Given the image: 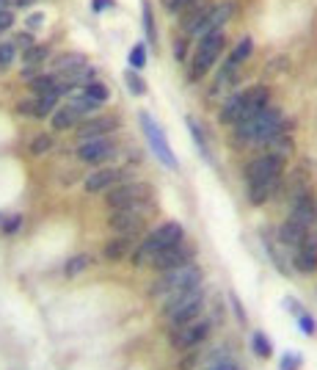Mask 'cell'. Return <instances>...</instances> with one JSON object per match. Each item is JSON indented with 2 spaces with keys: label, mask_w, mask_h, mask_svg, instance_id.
<instances>
[{
  "label": "cell",
  "mask_w": 317,
  "mask_h": 370,
  "mask_svg": "<svg viewBox=\"0 0 317 370\" xmlns=\"http://www.w3.org/2000/svg\"><path fill=\"white\" fill-rule=\"evenodd\" d=\"M290 130V122L284 119V111L276 108V105H268L265 111H260L257 116L240 122L232 128V141L234 146H265L273 136Z\"/></svg>",
  "instance_id": "obj_1"
},
{
  "label": "cell",
  "mask_w": 317,
  "mask_h": 370,
  "mask_svg": "<svg viewBox=\"0 0 317 370\" xmlns=\"http://www.w3.org/2000/svg\"><path fill=\"white\" fill-rule=\"evenodd\" d=\"M271 105V89L268 86H248V89H240V92H232L224 100L221 111H218V122L221 125H240L251 116H257L260 111H265Z\"/></svg>",
  "instance_id": "obj_2"
},
{
  "label": "cell",
  "mask_w": 317,
  "mask_h": 370,
  "mask_svg": "<svg viewBox=\"0 0 317 370\" xmlns=\"http://www.w3.org/2000/svg\"><path fill=\"white\" fill-rule=\"evenodd\" d=\"M182 240H185V227H182L180 221H163L160 227L146 232V238L133 249L130 260H133V266H138V268H149L152 260H155L160 252L177 246Z\"/></svg>",
  "instance_id": "obj_3"
},
{
  "label": "cell",
  "mask_w": 317,
  "mask_h": 370,
  "mask_svg": "<svg viewBox=\"0 0 317 370\" xmlns=\"http://www.w3.org/2000/svg\"><path fill=\"white\" fill-rule=\"evenodd\" d=\"M204 304H207V293L204 287H193V290H185V293H177L171 299L163 301V313H166V324H169V331L180 329L185 324H193L202 318L204 313Z\"/></svg>",
  "instance_id": "obj_4"
},
{
  "label": "cell",
  "mask_w": 317,
  "mask_h": 370,
  "mask_svg": "<svg viewBox=\"0 0 317 370\" xmlns=\"http://www.w3.org/2000/svg\"><path fill=\"white\" fill-rule=\"evenodd\" d=\"M202 277H204V274H202V268H199L196 263L182 266V268H171V271H163V274H157V279L152 282L149 296L166 301V299H171V296H177V293H185V290L199 287V285H202Z\"/></svg>",
  "instance_id": "obj_5"
},
{
  "label": "cell",
  "mask_w": 317,
  "mask_h": 370,
  "mask_svg": "<svg viewBox=\"0 0 317 370\" xmlns=\"http://www.w3.org/2000/svg\"><path fill=\"white\" fill-rule=\"evenodd\" d=\"M105 205L111 210H152V185L125 180L105 193Z\"/></svg>",
  "instance_id": "obj_6"
},
{
  "label": "cell",
  "mask_w": 317,
  "mask_h": 370,
  "mask_svg": "<svg viewBox=\"0 0 317 370\" xmlns=\"http://www.w3.org/2000/svg\"><path fill=\"white\" fill-rule=\"evenodd\" d=\"M224 47H227V31H213V34L202 36L196 53H193L190 69H188V81H190V83H199V81L213 69V64L221 58Z\"/></svg>",
  "instance_id": "obj_7"
},
{
  "label": "cell",
  "mask_w": 317,
  "mask_h": 370,
  "mask_svg": "<svg viewBox=\"0 0 317 370\" xmlns=\"http://www.w3.org/2000/svg\"><path fill=\"white\" fill-rule=\"evenodd\" d=\"M138 122H141V130H143V136L149 141V146H152V152L160 158V163L166 166V169H171V172H177L180 169V163H177V155H174V149H171V144L166 139V130L143 111L141 116H138Z\"/></svg>",
  "instance_id": "obj_8"
},
{
  "label": "cell",
  "mask_w": 317,
  "mask_h": 370,
  "mask_svg": "<svg viewBox=\"0 0 317 370\" xmlns=\"http://www.w3.org/2000/svg\"><path fill=\"white\" fill-rule=\"evenodd\" d=\"M284 163H287V158H281V155H276V152H260V155L246 166V183H257V180H281Z\"/></svg>",
  "instance_id": "obj_9"
},
{
  "label": "cell",
  "mask_w": 317,
  "mask_h": 370,
  "mask_svg": "<svg viewBox=\"0 0 317 370\" xmlns=\"http://www.w3.org/2000/svg\"><path fill=\"white\" fill-rule=\"evenodd\" d=\"M146 224H149V210H111L108 216V230L113 235L138 238L141 232H146Z\"/></svg>",
  "instance_id": "obj_10"
},
{
  "label": "cell",
  "mask_w": 317,
  "mask_h": 370,
  "mask_svg": "<svg viewBox=\"0 0 317 370\" xmlns=\"http://www.w3.org/2000/svg\"><path fill=\"white\" fill-rule=\"evenodd\" d=\"M210 331H213V321L210 318H199V321L180 326V329H174L169 334H171V345L177 351H193L210 337Z\"/></svg>",
  "instance_id": "obj_11"
},
{
  "label": "cell",
  "mask_w": 317,
  "mask_h": 370,
  "mask_svg": "<svg viewBox=\"0 0 317 370\" xmlns=\"http://www.w3.org/2000/svg\"><path fill=\"white\" fill-rule=\"evenodd\" d=\"M122 128V122H119V116H113V114H94L89 119H83L78 128H75V139L80 141H91V139H105V136H111V133H116Z\"/></svg>",
  "instance_id": "obj_12"
},
{
  "label": "cell",
  "mask_w": 317,
  "mask_h": 370,
  "mask_svg": "<svg viewBox=\"0 0 317 370\" xmlns=\"http://www.w3.org/2000/svg\"><path fill=\"white\" fill-rule=\"evenodd\" d=\"M116 152H119V144L111 139V136L83 141V144H78V149H75V155H78L83 163H89V166L108 163L111 158H116Z\"/></svg>",
  "instance_id": "obj_13"
},
{
  "label": "cell",
  "mask_w": 317,
  "mask_h": 370,
  "mask_svg": "<svg viewBox=\"0 0 317 370\" xmlns=\"http://www.w3.org/2000/svg\"><path fill=\"white\" fill-rule=\"evenodd\" d=\"M125 180H130V172L127 169H122V166H99V169H94L89 177H86L83 188L89 193H108L111 188H116V185L125 183Z\"/></svg>",
  "instance_id": "obj_14"
},
{
  "label": "cell",
  "mask_w": 317,
  "mask_h": 370,
  "mask_svg": "<svg viewBox=\"0 0 317 370\" xmlns=\"http://www.w3.org/2000/svg\"><path fill=\"white\" fill-rule=\"evenodd\" d=\"M193 257H196V249L188 243V240H182L177 246H171V249H166V252H160L155 260H152V271H157V274H163V271H171V268H182V266H190L193 263Z\"/></svg>",
  "instance_id": "obj_15"
},
{
  "label": "cell",
  "mask_w": 317,
  "mask_h": 370,
  "mask_svg": "<svg viewBox=\"0 0 317 370\" xmlns=\"http://www.w3.org/2000/svg\"><path fill=\"white\" fill-rule=\"evenodd\" d=\"M58 100H61V94L58 92L34 94V97L22 100V102L17 105V111H20L22 116H28V119H45V116H52V111L58 108Z\"/></svg>",
  "instance_id": "obj_16"
},
{
  "label": "cell",
  "mask_w": 317,
  "mask_h": 370,
  "mask_svg": "<svg viewBox=\"0 0 317 370\" xmlns=\"http://www.w3.org/2000/svg\"><path fill=\"white\" fill-rule=\"evenodd\" d=\"M290 219H295V221H301V224H307V227H312L317 221V202H315V196L309 193V188L293 193Z\"/></svg>",
  "instance_id": "obj_17"
},
{
  "label": "cell",
  "mask_w": 317,
  "mask_h": 370,
  "mask_svg": "<svg viewBox=\"0 0 317 370\" xmlns=\"http://www.w3.org/2000/svg\"><path fill=\"white\" fill-rule=\"evenodd\" d=\"M276 238H279V243L284 246V249H298L301 243H307L309 238H312V230L307 227V224H301V221H295V219H287L279 232H276Z\"/></svg>",
  "instance_id": "obj_18"
},
{
  "label": "cell",
  "mask_w": 317,
  "mask_h": 370,
  "mask_svg": "<svg viewBox=\"0 0 317 370\" xmlns=\"http://www.w3.org/2000/svg\"><path fill=\"white\" fill-rule=\"evenodd\" d=\"M136 249V238H127V235H113L105 246H102V257L111 260V263H122L125 257H130Z\"/></svg>",
  "instance_id": "obj_19"
},
{
  "label": "cell",
  "mask_w": 317,
  "mask_h": 370,
  "mask_svg": "<svg viewBox=\"0 0 317 370\" xmlns=\"http://www.w3.org/2000/svg\"><path fill=\"white\" fill-rule=\"evenodd\" d=\"M293 266L301 274H315L317 271V238H309L307 243H301L293 254Z\"/></svg>",
  "instance_id": "obj_20"
},
{
  "label": "cell",
  "mask_w": 317,
  "mask_h": 370,
  "mask_svg": "<svg viewBox=\"0 0 317 370\" xmlns=\"http://www.w3.org/2000/svg\"><path fill=\"white\" fill-rule=\"evenodd\" d=\"M80 114L66 102V105H58L55 111H52V116H50V125H52V130H58V133H64V130H72V128H78L80 125Z\"/></svg>",
  "instance_id": "obj_21"
},
{
  "label": "cell",
  "mask_w": 317,
  "mask_h": 370,
  "mask_svg": "<svg viewBox=\"0 0 317 370\" xmlns=\"http://www.w3.org/2000/svg\"><path fill=\"white\" fill-rule=\"evenodd\" d=\"M284 307L293 313V318L298 321V326H301V331L304 334H309V337H315L317 334V321L312 318V313L298 301V299H284Z\"/></svg>",
  "instance_id": "obj_22"
},
{
  "label": "cell",
  "mask_w": 317,
  "mask_h": 370,
  "mask_svg": "<svg viewBox=\"0 0 317 370\" xmlns=\"http://www.w3.org/2000/svg\"><path fill=\"white\" fill-rule=\"evenodd\" d=\"M80 67H86L83 53H58L55 58H50V72H55V75H64V72H72Z\"/></svg>",
  "instance_id": "obj_23"
},
{
  "label": "cell",
  "mask_w": 317,
  "mask_h": 370,
  "mask_svg": "<svg viewBox=\"0 0 317 370\" xmlns=\"http://www.w3.org/2000/svg\"><path fill=\"white\" fill-rule=\"evenodd\" d=\"M251 53H254V42L246 36V39H240L237 45L229 50L227 61H224V67L221 69H229V72H237V67L243 64V61H248L251 58Z\"/></svg>",
  "instance_id": "obj_24"
},
{
  "label": "cell",
  "mask_w": 317,
  "mask_h": 370,
  "mask_svg": "<svg viewBox=\"0 0 317 370\" xmlns=\"http://www.w3.org/2000/svg\"><path fill=\"white\" fill-rule=\"evenodd\" d=\"M185 122H188V130H190V136H193V141H196V149L207 158V163H216V155H213V149H210V141H207V136H204V130L199 128V122H196L193 116H188Z\"/></svg>",
  "instance_id": "obj_25"
},
{
  "label": "cell",
  "mask_w": 317,
  "mask_h": 370,
  "mask_svg": "<svg viewBox=\"0 0 317 370\" xmlns=\"http://www.w3.org/2000/svg\"><path fill=\"white\" fill-rule=\"evenodd\" d=\"M58 86H61V81H58V75H55V72H42V75H36L34 81H28V89H31L34 94L58 92Z\"/></svg>",
  "instance_id": "obj_26"
},
{
  "label": "cell",
  "mask_w": 317,
  "mask_h": 370,
  "mask_svg": "<svg viewBox=\"0 0 317 370\" xmlns=\"http://www.w3.org/2000/svg\"><path fill=\"white\" fill-rule=\"evenodd\" d=\"M80 94H83V97L89 100V102L94 105V108H97V111H99V108H102V105H105V102L111 100V92H108V86H105V83H99V81H94L91 86L80 89Z\"/></svg>",
  "instance_id": "obj_27"
},
{
  "label": "cell",
  "mask_w": 317,
  "mask_h": 370,
  "mask_svg": "<svg viewBox=\"0 0 317 370\" xmlns=\"http://www.w3.org/2000/svg\"><path fill=\"white\" fill-rule=\"evenodd\" d=\"M91 263H94L91 254H72L66 260V266H64V274L66 277H80V274H86V268H89Z\"/></svg>",
  "instance_id": "obj_28"
},
{
  "label": "cell",
  "mask_w": 317,
  "mask_h": 370,
  "mask_svg": "<svg viewBox=\"0 0 317 370\" xmlns=\"http://www.w3.org/2000/svg\"><path fill=\"white\" fill-rule=\"evenodd\" d=\"M251 348H254V354H257L260 359H271L273 357V343L265 331H254V334H251Z\"/></svg>",
  "instance_id": "obj_29"
},
{
  "label": "cell",
  "mask_w": 317,
  "mask_h": 370,
  "mask_svg": "<svg viewBox=\"0 0 317 370\" xmlns=\"http://www.w3.org/2000/svg\"><path fill=\"white\" fill-rule=\"evenodd\" d=\"M50 45H34V47H28L25 53H20L22 55V61H25V67H39L42 61H47L50 58Z\"/></svg>",
  "instance_id": "obj_30"
},
{
  "label": "cell",
  "mask_w": 317,
  "mask_h": 370,
  "mask_svg": "<svg viewBox=\"0 0 317 370\" xmlns=\"http://www.w3.org/2000/svg\"><path fill=\"white\" fill-rule=\"evenodd\" d=\"M202 3H207V0H163V8L169 14H185V11H190V8L202 6Z\"/></svg>",
  "instance_id": "obj_31"
},
{
  "label": "cell",
  "mask_w": 317,
  "mask_h": 370,
  "mask_svg": "<svg viewBox=\"0 0 317 370\" xmlns=\"http://www.w3.org/2000/svg\"><path fill=\"white\" fill-rule=\"evenodd\" d=\"M125 81H127V89L133 92V97H143L146 94V81L138 75L136 69H127L125 72Z\"/></svg>",
  "instance_id": "obj_32"
},
{
  "label": "cell",
  "mask_w": 317,
  "mask_h": 370,
  "mask_svg": "<svg viewBox=\"0 0 317 370\" xmlns=\"http://www.w3.org/2000/svg\"><path fill=\"white\" fill-rule=\"evenodd\" d=\"M143 31H146L149 45H155V42H157V34H155V17H152V6H149V0H143Z\"/></svg>",
  "instance_id": "obj_33"
},
{
  "label": "cell",
  "mask_w": 317,
  "mask_h": 370,
  "mask_svg": "<svg viewBox=\"0 0 317 370\" xmlns=\"http://www.w3.org/2000/svg\"><path fill=\"white\" fill-rule=\"evenodd\" d=\"M52 144H55V139H52L50 133H39L36 139L31 141V152H34V155H45V152L52 149Z\"/></svg>",
  "instance_id": "obj_34"
},
{
  "label": "cell",
  "mask_w": 317,
  "mask_h": 370,
  "mask_svg": "<svg viewBox=\"0 0 317 370\" xmlns=\"http://www.w3.org/2000/svg\"><path fill=\"white\" fill-rule=\"evenodd\" d=\"M17 53H20V50L14 47V42H11V39L0 42V69H6V67H8V64L17 58Z\"/></svg>",
  "instance_id": "obj_35"
},
{
  "label": "cell",
  "mask_w": 317,
  "mask_h": 370,
  "mask_svg": "<svg viewBox=\"0 0 317 370\" xmlns=\"http://www.w3.org/2000/svg\"><path fill=\"white\" fill-rule=\"evenodd\" d=\"M301 362H304V357L298 351H287L279 362V370H301Z\"/></svg>",
  "instance_id": "obj_36"
},
{
  "label": "cell",
  "mask_w": 317,
  "mask_h": 370,
  "mask_svg": "<svg viewBox=\"0 0 317 370\" xmlns=\"http://www.w3.org/2000/svg\"><path fill=\"white\" fill-rule=\"evenodd\" d=\"M130 67L133 69H143L146 67V45H133V50H130Z\"/></svg>",
  "instance_id": "obj_37"
},
{
  "label": "cell",
  "mask_w": 317,
  "mask_h": 370,
  "mask_svg": "<svg viewBox=\"0 0 317 370\" xmlns=\"http://www.w3.org/2000/svg\"><path fill=\"white\" fill-rule=\"evenodd\" d=\"M11 42H14V47H17L20 53H25L28 47L36 45V39H34V31H20V34H17V36H14Z\"/></svg>",
  "instance_id": "obj_38"
},
{
  "label": "cell",
  "mask_w": 317,
  "mask_h": 370,
  "mask_svg": "<svg viewBox=\"0 0 317 370\" xmlns=\"http://www.w3.org/2000/svg\"><path fill=\"white\" fill-rule=\"evenodd\" d=\"M199 370H243V368H240L234 359H227V357H224V359H213L210 365H204V368H199Z\"/></svg>",
  "instance_id": "obj_39"
},
{
  "label": "cell",
  "mask_w": 317,
  "mask_h": 370,
  "mask_svg": "<svg viewBox=\"0 0 317 370\" xmlns=\"http://www.w3.org/2000/svg\"><path fill=\"white\" fill-rule=\"evenodd\" d=\"M0 227H3V230H0L3 235H14V232L22 227V219H20V216H8V219L0 221Z\"/></svg>",
  "instance_id": "obj_40"
},
{
  "label": "cell",
  "mask_w": 317,
  "mask_h": 370,
  "mask_svg": "<svg viewBox=\"0 0 317 370\" xmlns=\"http://www.w3.org/2000/svg\"><path fill=\"white\" fill-rule=\"evenodd\" d=\"M14 8H6V11H0V31H11L14 28Z\"/></svg>",
  "instance_id": "obj_41"
},
{
  "label": "cell",
  "mask_w": 317,
  "mask_h": 370,
  "mask_svg": "<svg viewBox=\"0 0 317 370\" xmlns=\"http://www.w3.org/2000/svg\"><path fill=\"white\" fill-rule=\"evenodd\" d=\"M42 22H45V14H39V11H36V14H31V17L25 20V31H39V28H42Z\"/></svg>",
  "instance_id": "obj_42"
},
{
  "label": "cell",
  "mask_w": 317,
  "mask_h": 370,
  "mask_svg": "<svg viewBox=\"0 0 317 370\" xmlns=\"http://www.w3.org/2000/svg\"><path fill=\"white\" fill-rule=\"evenodd\" d=\"M113 6V0H91V8L99 14V11H105V8H111Z\"/></svg>",
  "instance_id": "obj_43"
},
{
  "label": "cell",
  "mask_w": 317,
  "mask_h": 370,
  "mask_svg": "<svg viewBox=\"0 0 317 370\" xmlns=\"http://www.w3.org/2000/svg\"><path fill=\"white\" fill-rule=\"evenodd\" d=\"M174 50H177V53H174V58H177V61H182V58H185V39H182V42H177V45H174Z\"/></svg>",
  "instance_id": "obj_44"
},
{
  "label": "cell",
  "mask_w": 317,
  "mask_h": 370,
  "mask_svg": "<svg viewBox=\"0 0 317 370\" xmlns=\"http://www.w3.org/2000/svg\"><path fill=\"white\" fill-rule=\"evenodd\" d=\"M36 0H11V6H17V8H31Z\"/></svg>",
  "instance_id": "obj_45"
},
{
  "label": "cell",
  "mask_w": 317,
  "mask_h": 370,
  "mask_svg": "<svg viewBox=\"0 0 317 370\" xmlns=\"http://www.w3.org/2000/svg\"><path fill=\"white\" fill-rule=\"evenodd\" d=\"M6 8H11V0H0V11H6Z\"/></svg>",
  "instance_id": "obj_46"
}]
</instances>
